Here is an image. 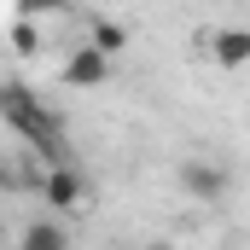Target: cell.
<instances>
[{"label":"cell","instance_id":"6da1fadb","mask_svg":"<svg viewBox=\"0 0 250 250\" xmlns=\"http://www.w3.org/2000/svg\"><path fill=\"white\" fill-rule=\"evenodd\" d=\"M0 123L12 128L18 140H29V151L41 157V169L70 163L64 117H53V111L41 105V93H35V87H23V82H0Z\"/></svg>","mask_w":250,"mask_h":250},{"label":"cell","instance_id":"7a4b0ae2","mask_svg":"<svg viewBox=\"0 0 250 250\" xmlns=\"http://www.w3.org/2000/svg\"><path fill=\"white\" fill-rule=\"evenodd\" d=\"M41 198L53 204V209H76L82 198H87V181H82V169L76 163H53V169H41Z\"/></svg>","mask_w":250,"mask_h":250},{"label":"cell","instance_id":"3957f363","mask_svg":"<svg viewBox=\"0 0 250 250\" xmlns=\"http://www.w3.org/2000/svg\"><path fill=\"white\" fill-rule=\"evenodd\" d=\"M59 76H64V87H99V82H111V59L99 47H76Z\"/></svg>","mask_w":250,"mask_h":250},{"label":"cell","instance_id":"277c9868","mask_svg":"<svg viewBox=\"0 0 250 250\" xmlns=\"http://www.w3.org/2000/svg\"><path fill=\"white\" fill-rule=\"evenodd\" d=\"M181 187H187V198L215 204V198L227 192V169H221V163H187V169H181Z\"/></svg>","mask_w":250,"mask_h":250},{"label":"cell","instance_id":"5b68a950","mask_svg":"<svg viewBox=\"0 0 250 250\" xmlns=\"http://www.w3.org/2000/svg\"><path fill=\"white\" fill-rule=\"evenodd\" d=\"M209 53H215V64L239 70V64L250 59V35L245 29H221V35H209Z\"/></svg>","mask_w":250,"mask_h":250},{"label":"cell","instance_id":"8992f818","mask_svg":"<svg viewBox=\"0 0 250 250\" xmlns=\"http://www.w3.org/2000/svg\"><path fill=\"white\" fill-rule=\"evenodd\" d=\"M18 250H70V233H64L59 221H29L23 239H18Z\"/></svg>","mask_w":250,"mask_h":250},{"label":"cell","instance_id":"52a82bcc","mask_svg":"<svg viewBox=\"0 0 250 250\" xmlns=\"http://www.w3.org/2000/svg\"><path fill=\"white\" fill-rule=\"evenodd\" d=\"M87 47H99L105 59H117V53L128 47V29H123V23H111V18H99V23H93V41H87Z\"/></svg>","mask_w":250,"mask_h":250},{"label":"cell","instance_id":"ba28073f","mask_svg":"<svg viewBox=\"0 0 250 250\" xmlns=\"http://www.w3.org/2000/svg\"><path fill=\"white\" fill-rule=\"evenodd\" d=\"M12 53H23V59H29V53H41V29H35L29 18H23V23H12Z\"/></svg>","mask_w":250,"mask_h":250},{"label":"cell","instance_id":"9c48e42d","mask_svg":"<svg viewBox=\"0 0 250 250\" xmlns=\"http://www.w3.org/2000/svg\"><path fill=\"white\" fill-rule=\"evenodd\" d=\"M18 6H23V12H59L64 0H18Z\"/></svg>","mask_w":250,"mask_h":250},{"label":"cell","instance_id":"30bf717a","mask_svg":"<svg viewBox=\"0 0 250 250\" xmlns=\"http://www.w3.org/2000/svg\"><path fill=\"white\" fill-rule=\"evenodd\" d=\"M18 187V169H12V163H0V192H12Z\"/></svg>","mask_w":250,"mask_h":250}]
</instances>
